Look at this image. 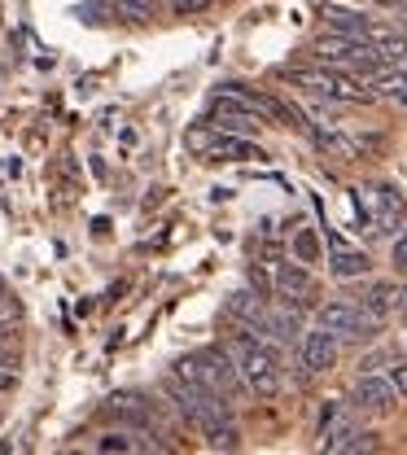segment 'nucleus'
Listing matches in <instances>:
<instances>
[{"mask_svg":"<svg viewBox=\"0 0 407 455\" xmlns=\"http://www.w3.org/2000/svg\"><path fill=\"white\" fill-rule=\"evenodd\" d=\"M390 363V350H372V355H363V363H359V372H381Z\"/></svg>","mask_w":407,"mask_h":455,"instance_id":"25","label":"nucleus"},{"mask_svg":"<svg viewBox=\"0 0 407 455\" xmlns=\"http://www.w3.org/2000/svg\"><path fill=\"white\" fill-rule=\"evenodd\" d=\"M372 438H377V434H359V429L347 420V425H338L333 434H324V451H329V455H338V451H368V447H372Z\"/></svg>","mask_w":407,"mask_h":455,"instance_id":"17","label":"nucleus"},{"mask_svg":"<svg viewBox=\"0 0 407 455\" xmlns=\"http://www.w3.org/2000/svg\"><path fill=\"white\" fill-rule=\"evenodd\" d=\"M250 284H254V289H259V293H263V298H267V293H272V281H267V276H263V272H259V267H250Z\"/></svg>","mask_w":407,"mask_h":455,"instance_id":"27","label":"nucleus"},{"mask_svg":"<svg viewBox=\"0 0 407 455\" xmlns=\"http://www.w3.org/2000/svg\"><path fill=\"white\" fill-rule=\"evenodd\" d=\"M272 293L285 298V307L302 311L307 298H311V272L302 263H276V281H272Z\"/></svg>","mask_w":407,"mask_h":455,"instance_id":"8","label":"nucleus"},{"mask_svg":"<svg viewBox=\"0 0 407 455\" xmlns=\"http://www.w3.org/2000/svg\"><path fill=\"white\" fill-rule=\"evenodd\" d=\"M0 425H4V416H0Z\"/></svg>","mask_w":407,"mask_h":455,"instance_id":"30","label":"nucleus"},{"mask_svg":"<svg viewBox=\"0 0 407 455\" xmlns=\"http://www.w3.org/2000/svg\"><path fill=\"white\" fill-rule=\"evenodd\" d=\"M211 0H172V13L175 18H193V13H206Z\"/></svg>","mask_w":407,"mask_h":455,"instance_id":"24","label":"nucleus"},{"mask_svg":"<svg viewBox=\"0 0 407 455\" xmlns=\"http://www.w3.org/2000/svg\"><path fill=\"white\" fill-rule=\"evenodd\" d=\"M395 267H399V272H407V232L395 241Z\"/></svg>","mask_w":407,"mask_h":455,"instance_id":"26","label":"nucleus"},{"mask_svg":"<svg viewBox=\"0 0 407 455\" xmlns=\"http://www.w3.org/2000/svg\"><path fill=\"white\" fill-rule=\"evenodd\" d=\"M202 438H206V447H211V451H236V447H241V434H236L233 420L206 425V429H202Z\"/></svg>","mask_w":407,"mask_h":455,"instance_id":"19","label":"nucleus"},{"mask_svg":"<svg viewBox=\"0 0 407 455\" xmlns=\"http://www.w3.org/2000/svg\"><path fill=\"white\" fill-rule=\"evenodd\" d=\"M399 307H403V311H407V289H403V298H399Z\"/></svg>","mask_w":407,"mask_h":455,"instance_id":"28","label":"nucleus"},{"mask_svg":"<svg viewBox=\"0 0 407 455\" xmlns=\"http://www.w3.org/2000/svg\"><path fill=\"white\" fill-rule=\"evenodd\" d=\"M338 333L333 329H315V333H307L302 338V363H307V372H329V368H338Z\"/></svg>","mask_w":407,"mask_h":455,"instance_id":"9","label":"nucleus"},{"mask_svg":"<svg viewBox=\"0 0 407 455\" xmlns=\"http://www.w3.org/2000/svg\"><path fill=\"white\" fill-rule=\"evenodd\" d=\"M311 136H315V145L324 154H338V158H359V149H363L359 140H350L347 132H338V127H315Z\"/></svg>","mask_w":407,"mask_h":455,"instance_id":"18","label":"nucleus"},{"mask_svg":"<svg viewBox=\"0 0 407 455\" xmlns=\"http://www.w3.org/2000/svg\"><path fill=\"white\" fill-rule=\"evenodd\" d=\"M211 123H215V132H233V136H259V127H263V118L250 106H241L233 92H215Z\"/></svg>","mask_w":407,"mask_h":455,"instance_id":"5","label":"nucleus"},{"mask_svg":"<svg viewBox=\"0 0 407 455\" xmlns=\"http://www.w3.org/2000/svg\"><path fill=\"white\" fill-rule=\"evenodd\" d=\"M106 411H110L115 420H127L132 429H154L149 403H145L140 395H127V390H118V395H110V403H106Z\"/></svg>","mask_w":407,"mask_h":455,"instance_id":"13","label":"nucleus"},{"mask_svg":"<svg viewBox=\"0 0 407 455\" xmlns=\"http://www.w3.org/2000/svg\"><path fill=\"white\" fill-rule=\"evenodd\" d=\"M320 329H333L338 341H372L377 329H381V320L368 315L363 307L347 302V298H333V302L320 307Z\"/></svg>","mask_w":407,"mask_h":455,"instance_id":"3","label":"nucleus"},{"mask_svg":"<svg viewBox=\"0 0 407 455\" xmlns=\"http://www.w3.org/2000/svg\"><path fill=\"white\" fill-rule=\"evenodd\" d=\"M290 84L307 88L311 97H324V101H350V106H363V101H372L368 84H359V79L342 75L338 66H329V70H293Z\"/></svg>","mask_w":407,"mask_h":455,"instance_id":"2","label":"nucleus"},{"mask_svg":"<svg viewBox=\"0 0 407 455\" xmlns=\"http://www.w3.org/2000/svg\"><path fill=\"white\" fill-rule=\"evenodd\" d=\"M228 315H233L236 324H245L250 333H263V329H267V298L241 289V293L228 298Z\"/></svg>","mask_w":407,"mask_h":455,"instance_id":"11","label":"nucleus"},{"mask_svg":"<svg viewBox=\"0 0 407 455\" xmlns=\"http://www.w3.org/2000/svg\"><path fill=\"white\" fill-rule=\"evenodd\" d=\"M315 13H320V18L329 22V31H338V36H368V22H372V18H363L359 9L333 4V0H320Z\"/></svg>","mask_w":407,"mask_h":455,"instance_id":"12","label":"nucleus"},{"mask_svg":"<svg viewBox=\"0 0 407 455\" xmlns=\"http://www.w3.org/2000/svg\"><path fill=\"white\" fill-rule=\"evenodd\" d=\"M386 381L395 386L399 398H407V359H390V363H386Z\"/></svg>","mask_w":407,"mask_h":455,"instance_id":"22","label":"nucleus"},{"mask_svg":"<svg viewBox=\"0 0 407 455\" xmlns=\"http://www.w3.org/2000/svg\"><path fill=\"white\" fill-rule=\"evenodd\" d=\"M372 197H377V232H381V236L403 232L407 202L399 197V188H395V184H381V188H372Z\"/></svg>","mask_w":407,"mask_h":455,"instance_id":"10","label":"nucleus"},{"mask_svg":"<svg viewBox=\"0 0 407 455\" xmlns=\"http://www.w3.org/2000/svg\"><path fill=\"white\" fill-rule=\"evenodd\" d=\"M228 355H233L236 368H241V381H245L259 398H276L281 395V355H276L272 346H263V341L245 329V324L233 333Z\"/></svg>","mask_w":407,"mask_h":455,"instance_id":"1","label":"nucleus"},{"mask_svg":"<svg viewBox=\"0 0 407 455\" xmlns=\"http://www.w3.org/2000/svg\"><path fill=\"white\" fill-rule=\"evenodd\" d=\"M193 359H197V368H202V386H206V390H219V395H236V390H241V368H236V359L224 346H206V350H197Z\"/></svg>","mask_w":407,"mask_h":455,"instance_id":"4","label":"nucleus"},{"mask_svg":"<svg viewBox=\"0 0 407 455\" xmlns=\"http://www.w3.org/2000/svg\"><path fill=\"white\" fill-rule=\"evenodd\" d=\"M399 298H403V289L395 281H377V284H368V293L359 298V307L368 311V315H377V320H386L395 307H399Z\"/></svg>","mask_w":407,"mask_h":455,"instance_id":"16","label":"nucleus"},{"mask_svg":"<svg viewBox=\"0 0 407 455\" xmlns=\"http://www.w3.org/2000/svg\"><path fill=\"white\" fill-rule=\"evenodd\" d=\"M329 272L338 276V281H355V276H368L372 272V263H368V254L363 250H350V245H333V259H329Z\"/></svg>","mask_w":407,"mask_h":455,"instance_id":"15","label":"nucleus"},{"mask_svg":"<svg viewBox=\"0 0 407 455\" xmlns=\"http://www.w3.org/2000/svg\"><path fill=\"white\" fill-rule=\"evenodd\" d=\"M18 390V355H0V395Z\"/></svg>","mask_w":407,"mask_h":455,"instance_id":"21","label":"nucleus"},{"mask_svg":"<svg viewBox=\"0 0 407 455\" xmlns=\"http://www.w3.org/2000/svg\"><path fill=\"white\" fill-rule=\"evenodd\" d=\"M202 158L206 163H259L263 149L250 140V136H233V132H211V140L202 145Z\"/></svg>","mask_w":407,"mask_h":455,"instance_id":"7","label":"nucleus"},{"mask_svg":"<svg viewBox=\"0 0 407 455\" xmlns=\"http://www.w3.org/2000/svg\"><path fill=\"white\" fill-rule=\"evenodd\" d=\"M18 320H22V307H18V298L4 293V298H0V329H13Z\"/></svg>","mask_w":407,"mask_h":455,"instance_id":"23","label":"nucleus"},{"mask_svg":"<svg viewBox=\"0 0 407 455\" xmlns=\"http://www.w3.org/2000/svg\"><path fill=\"white\" fill-rule=\"evenodd\" d=\"M368 88H372V97H390V101L407 106V70H399V66L368 70Z\"/></svg>","mask_w":407,"mask_h":455,"instance_id":"14","label":"nucleus"},{"mask_svg":"<svg viewBox=\"0 0 407 455\" xmlns=\"http://www.w3.org/2000/svg\"><path fill=\"white\" fill-rule=\"evenodd\" d=\"M355 407L359 411H372V416H390L395 407H399V395H395V386L386 381V377H377V372H363L359 381H355Z\"/></svg>","mask_w":407,"mask_h":455,"instance_id":"6","label":"nucleus"},{"mask_svg":"<svg viewBox=\"0 0 407 455\" xmlns=\"http://www.w3.org/2000/svg\"><path fill=\"white\" fill-rule=\"evenodd\" d=\"M293 254H298V263H315V254H320V241H315V232H311V228L293 236Z\"/></svg>","mask_w":407,"mask_h":455,"instance_id":"20","label":"nucleus"},{"mask_svg":"<svg viewBox=\"0 0 407 455\" xmlns=\"http://www.w3.org/2000/svg\"><path fill=\"white\" fill-rule=\"evenodd\" d=\"M4 293H9V289H4V276H0V298H4Z\"/></svg>","mask_w":407,"mask_h":455,"instance_id":"29","label":"nucleus"}]
</instances>
